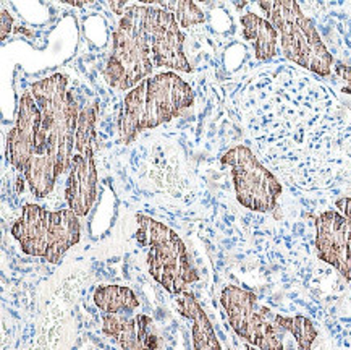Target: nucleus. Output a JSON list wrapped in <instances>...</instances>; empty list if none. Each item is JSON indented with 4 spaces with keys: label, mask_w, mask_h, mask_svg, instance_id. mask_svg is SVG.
<instances>
[{
    "label": "nucleus",
    "mask_w": 351,
    "mask_h": 350,
    "mask_svg": "<svg viewBox=\"0 0 351 350\" xmlns=\"http://www.w3.org/2000/svg\"><path fill=\"white\" fill-rule=\"evenodd\" d=\"M151 5L125 7L114 33L104 76L112 88L130 91L156 69L151 38Z\"/></svg>",
    "instance_id": "4"
},
{
    "label": "nucleus",
    "mask_w": 351,
    "mask_h": 350,
    "mask_svg": "<svg viewBox=\"0 0 351 350\" xmlns=\"http://www.w3.org/2000/svg\"><path fill=\"white\" fill-rule=\"evenodd\" d=\"M334 69H335V73L345 82V86H343V89H341V93L351 94V67H346L343 64H337Z\"/></svg>",
    "instance_id": "20"
},
{
    "label": "nucleus",
    "mask_w": 351,
    "mask_h": 350,
    "mask_svg": "<svg viewBox=\"0 0 351 350\" xmlns=\"http://www.w3.org/2000/svg\"><path fill=\"white\" fill-rule=\"evenodd\" d=\"M80 218L71 209L47 211L38 205H25L13 224L12 235L21 251L57 264L80 242Z\"/></svg>",
    "instance_id": "6"
},
{
    "label": "nucleus",
    "mask_w": 351,
    "mask_h": 350,
    "mask_svg": "<svg viewBox=\"0 0 351 350\" xmlns=\"http://www.w3.org/2000/svg\"><path fill=\"white\" fill-rule=\"evenodd\" d=\"M220 303L227 313L232 329L259 350H283L282 327L276 313L259 303L253 292L238 285L223 287Z\"/></svg>",
    "instance_id": "8"
},
{
    "label": "nucleus",
    "mask_w": 351,
    "mask_h": 350,
    "mask_svg": "<svg viewBox=\"0 0 351 350\" xmlns=\"http://www.w3.org/2000/svg\"><path fill=\"white\" fill-rule=\"evenodd\" d=\"M238 107L258 152L301 187H327L351 167V122L330 89L293 67L251 76Z\"/></svg>",
    "instance_id": "1"
},
{
    "label": "nucleus",
    "mask_w": 351,
    "mask_h": 350,
    "mask_svg": "<svg viewBox=\"0 0 351 350\" xmlns=\"http://www.w3.org/2000/svg\"><path fill=\"white\" fill-rule=\"evenodd\" d=\"M193 101L191 86L175 71L151 75L125 96L119 122L121 141L130 143L144 130L170 122Z\"/></svg>",
    "instance_id": "2"
},
{
    "label": "nucleus",
    "mask_w": 351,
    "mask_h": 350,
    "mask_svg": "<svg viewBox=\"0 0 351 350\" xmlns=\"http://www.w3.org/2000/svg\"><path fill=\"white\" fill-rule=\"evenodd\" d=\"M96 107L89 106L80 110L76 124V141L73 164L66 180L65 198L69 209L78 218L86 216L97 196V169L94 161L96 148Z\"/></svg>",
    "instance_id": "10"
},
{
    "label": "nucleus",
    "mask_w": 351,
    "mask_h": 350,
    "mask_svg": "<svg viewBox=\"0 0 351 350\" xmlns=\"http://www.w3.org/2000/svg\"><path fill=\"white\" fill-rule=\"evenodd\" d=\"M136 239L146 248L149 275L173 297L188 292L197 281V272L182 239L156 219L139 214Z\"/></svg>",
    "instance_id": "7"
},
{
    "label": "nucleus",
    "mask_w": 351,
    "mask_h": 350,
    "mask_svg": "<svg viewBox=\"0 0 351 350\" xmlns=\"http://www.w3.org/2000/svg\"><path fill=\"white\" fill-rule=\"evenodd\" d=\"M12 16L8 15L7 10H2V41L7 38L8 33L12 31Z\"/></svg>",
    "instance_id": "22"
},
{
    "label": "nucleus",
    "mask_w": 351,
    "mask_h": 350,
    "mask_svg": "<svg viewBox=\"0 0 351 350\" xmlns=\"http://www.w3.org/2000/svg\"><path fill=\"white\" fill-rule=\"evenodd\" d=\"M337 211H340L345 218L351 219V198H340L337 200Z\"/></svg>",
    "instance_id": "21"
},
{
    "label": "nucleus",
    "mask_w": 351,
    "mask_h": 350,
    "mask_svg": "<svg viewBox=\"0 0 351 350\" xmlns=\"http://www.w3.org/2000/svg\"><path fill=\"white\" fill-rule=\"evenodd\" d=\"M276 323L283 331H288L298 344V350H311L313 342L317 338V329L314 327L311 320L306 316H283L276 315Z\"/></svg>",
    "instance_id": "18"
},
{
    "label": "nucleus",
    "mask_w": 351,
    "mask_h": 350,
    "mask_svg": "<svg viewBox=\"0 0 351 350\" xmlns=\"http://www.w3.org/2000/svg\"><path fill=\"white\" fill-rule=\"evenodd\" d=\"M66 83L65 75L56 73L36 82L29 91L43 115L36 152L51 156L60 175L66 170L70 172L73 164L76 124L80 115Z\"/></svg>",
    "instance_id": "3"
},
{
    "label": "nucleus",
    "mask_w": 351,
    "mask_h": 350,
    "mask_svg": "<svg viewBox=\"0 0 351 350\" xmlns=\"http://www.w3.org/2000/svg\"><path fill=\"white\" fill-rule=\"evenodd\" d=\"M40 125L43 115L33 94L25 93L18 104L15 127L7 135V159L20 172H23L38 150Z\"/></svg>",
    "instance_id": "13"
},
{
    "label": "nucleus",
    "mask_w": 351,
    "mask_h": 350,
    "mask_svg": "<svg viewBox=\"0 0 351 350\" xmlns=\"http://www.w3.org/2000/svg\"><path fill=\"white\" fill-rule=\"evenodd\" d=\"M258 7L267 15L278 33L282 52L301 69L319 76L332 73L334 58L322 43L316 26L291 0L283 2H258Z\"/></svg>",
    "instance_id": "5"
},
{
    "label": "nucleus",
    "mask_w": 351,
    "mask_h": 350,
    "mask_svg": "<svg viewBox=\"0 0 351 350\" xmlns=\"http://www.w3.org/2000/svg\"><path fill=\"white\" fill-rule=\"evenodd\" d=\"M316 250L324 263L351 281V219L340 211H324L316 219Z\"/></svg>",
    "instance_id": "11"
},
{
    "label": "nucleus",
    "mask_w": 351,
    "mask_h": 350,
    "mask_svg": "<svg viewBox=\"0 0 351 350\" xmlns=\"http://www.w3.org/2000/svg\"><path fill=\"white\" fill-rule=\"evenodd\" d=\"M243 38L254 49V56L261 62H269L277 56L278 33L267 18L247 12L240 16Z\"/></svg>",
    "instance_id": "16"
},
{
    "label": "nucleus",
    "mask_w": 351,
    "mask_h": 350,
    "mask_svg": "<svg viewBox=\"0 0 351 350\" xmlns=\"http://www.w3.org/2000/svg\"><path fill=\"white\" fill-rule=\"evenodd\" d=\"M175 305L178 312L191 323L193 350H222L213 323L191 294L184 292L178 295Z\"/></svg>",
    "instance_id": "15"
},
{
    "label": "nucleus",
    "mask_w": 351,
    "mask_h": 350,
    "mask_svg": "<svg viewBox=\"0 0 351 350\" xmlns=\"http://www.w3.org/2000/svg\"><path fill=\"white\" fill-rule=\"evenodd\" d=\"M220 163L232 169L238 203L256 213H271L277 206L283 188L278 178L245 145L228 150Z\"/></svg>",
    "instance_id": "9"
},
{
    "label": "nucleus",
    "mask_w": 351,
    "mask_h": 350,
    "mask_svg": "<svg viewBox=\"0 0 351 350\" xmlns=\"http://www.w3.org/2000/svg\"><path fill=\"white\" fill-rule=\"evenodd\" d=\"M94 303L104 315H133L139 307L136 294L125 285H101L94 292Z\"/></svg>",
    "instance_id": "17"
},
{
    "label": "nucleus",
    "mask_w": 351,
    "mask_h": 350,
    "mask_svg": "<svg viewBox=\"0 0 351 350\" xmlns=\"http://www.w3.org/2000/svg\"><path fill=\"white\" fill-rule=\"evenodd\" d=\"M102 331L123 350H156L159 345L151 318L143 313L102 315Z\"/></svg>",
    "instance_id": "14"
},
{
    "label": "nucleus",
    "mask_w": 351,
    "mask_h": 350,
    "mask_svg": "<svg viewBox=\"0 0 351 350\" xmlns=\"http://www.w3.org/2000/svg\"><path fill=\"white\" fill-rule=\"evenodd\" d=\"M156 3L164 8V10L172 13L175 20L178 21V25L182 26V28H190L193 25H199L204 21V15H202L199 7L193 2H170V3L156 2Z\"/></svg>",
    "instance_id": "19"
},
{
    "label": "nucleus",
    "mask_w": 351,
    "mask_h": 350,
    "mask_svg": "<svg viewBox=\"0 0 351 350\" xmlns=\"http://www.w3.org/2000/svg\"><path fill=\"white\" fill-rule=\"evenodd\" d=\"M149 21L156 69L165 67V69L190 73L193 69L188 58L184 57L183 34L175 16L162 7L151 5Z\"/></svg>",
    "instance_id": "12"
}]
</instances>
